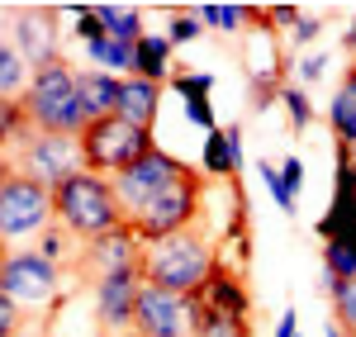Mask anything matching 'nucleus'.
<instances>
[{
	"mask_svg": "<svg viewBox=\"0 0 356 337\" xmlns=\"http://www.w3.org/2000/svg\"><path fill=\"white\" fill-rule=\"evenodd\" d=\"M214 271H219V252L209 247V238L200 228L171 233L162 243L143 247V281L171 290V295H200Z\"/></svg>",
	"mask_w": 356,
	"mask_h": 337,
	"instance_id": "obj_1",
	"label": "nucleus"
},
{
	"mask_svg": "<svg viewBox=\"0 0 356 337\" xmlns=\"http://www.w3.org/2000/svg\"><path fill=\"white\" fill-rule=\"evenodd\" d=\"M53 199H57V224L67 228L76 243H95V238H105V233L129 224L124 204L114 195V181L95 176V171L72 176L62 190H53Z\"/></svg>",
	"mask_w": 356,
	"mask_h": 337,
	"instance_id": "obj_2",
	"label": "nucleus"
},
{
	"mask_svg": "<svg viewBox=\"0 0 356 337\" xmlns=\"http://www.w3.org/2000/svg\"><path fill=\"white\" fill-rule=\"evenodd\" d=\"M29 114V124L38 133H67V138H81L86 133V114H81V90H76V67L67 57H57L48 67L33 72L29 95L19 100Z\"/></svg>",
	"mask_w": 356,
	"mask_h": 337,
	"instance_id": "obj_3",
	"label": "nucleus"
},
{
	"mask_svg": "<svg viewBox=\"0 0 356 337\" xmlns=\"http://www.w3.org/2000/svg\"><path fill=\"white\" fill-rule=\"evenodd\" d=\"M0 295L10 304H19L24 318L48 323L62 309V299H67L62 295V266L48 261L43 252H33V247H15L0 261Z\"/></svg>",
	"mask_w": 356,
	"mask_h": 337,
	"instance_id": "obj_4",
	"label": "nucleus"
},
{
	"mask_svg": "<svg viewBox=\"0 0 356 337\" xmlns=\"http://www.w3.org/2000/svg\"><path fill=\"white\" fill-rule=\"evenodd\" d=\"M5 171H19L29 181H38L43 190H62L72 176L86 171V152L81 138H67V133H29L19 147L5 152Z\"/></svg>",
	"mask_w": 356,
	"mask_h": 337,
	"instance_id": "obj_5",
	"label": "nucleus"
},
{
	"mask_svg": "<svg viewBox=\"0 0 356 337\" xmlns=\"http://www.w3.org/2000/svg\"><path fill=\"white\" fill-rule=\"evenodd\" d=\"M57 224V199L38 181H29L19 171H5L0 181V233H5V252H15L29 238H43Z\"/></svg>",
	"mask_w": 356,
	"mask_h": 337,
	"instance_id": "obj_6",
	"label": "nucleus"
},
{
	"mask_svg": "<svg viewBox=\"0 0 356 337\" xmlns=\"http://www.w3.org/2000/svg\"><path fill=\"white\" fill-rule=\"evenodd\" d=\"M157 142L147 129H134V124H124L119 114L114 119H100V124H86L81 133V152H86V171H95V176H124V171H134L147 152H152Z\"/></svg>",
	"mask_w": 356,
	"mask_h": 337,
	"instance_id": "obj_7",
	"label": "nucleus"
},
{
	"mask_svg": "<svg viewBox=\"0 0 356 337\" xmlns=\"http://www.w3.org/2000/svg\"><path fill=\"white\" fill-rule=\"evenodd\" d=\"M143 238L134 233V224L114 228L105 238H95V243H81L76 247V261H72V276L86 285V290H95L100 281H110V276H124V271H143Z\"/></svg>",
	"mask_w": 356,
	"mask_h": 337,
	"instance_id": "obj_8",
	"label": "nucleus"
},
{
	"mask_svg": "<svg viewBox=\"0 0 356 337\" xmlns=\"http://www.w3.org/2000/svg\"><path fill=\"white\" fill-rule=\"evenodd\" d=\"M200 190H204L200 171L181 176V181H176V186H166V190L152 199L138 219H129V224H134V233L143 238V243H162V238H171V233L195 228V214H200Z\"/></svg>",
	"mask_w": 356,
	"mask_h": 337,
	"instance_id": "obj_9",
	"label": "nucleus"
},
{
	"mask_svg": "<svg viewBox=\"0 0 356 337\" xmlns=\"http://www.w3.org/2000/svg\"><path fill=\"white\" fill-rule=\"evenodd\" d=\"M191 171L195 167H186L181 157H171V152H162V147H152L134 171L114 176V195H119V204H124V214L138 219V214L162 195L166 186H176V181H181V176H191Z\"/></svg>",
	"mask_w": 356,
	"mask_h": 337,
	"instance_id": "obj_10",
	"label": "nucleus"
},
{
	"mask_svg": "<svg viewBox=\"0 0 356 337\" xmlns=\"http://www.w3.org/2000/svg\"><path fill=\"white\" fill-rule=\"evenodd\" d=\"M134 328L143 337H195L191 295H171V290H157V285H143Z\"/></svg>",
	"mask_w": 356,
	"mask_h": 337,
	"instance_id": "obj_11",
	"label": "nucleus"
},
{
	"mask_svg": "<svg viewBox=\"0 0 356 337\" xmlns=\"http://www.w3.org/2000/svg\"><path fill=\"white\" fill-rule=\"evenodd\" d=\"M10 24H15V28H5V38L19 48V57H24L33 72L62 57V48H57V28H53L57 24V10H53V5H29L24 15H19V10H10Z\"/></svg>",
	"mask_w": 356,
	"mask_h": 337,
	"instance_id": "obj_12",
	"label": "nucleus"
},
{
	"mask_svg": "<svg viewBox=\"0 0 356 337\" xmlns=\"http://www.w3.org/2000/svg\"><path fill=\"white\" fill-rule=\"evenodd\" d=\"M143 271H124V276H110L90 290V304H95V318L110 337L119 333H134V318H138V295H143Z\"/></svg>",
	"mask_w": 356,
	"mask_h": 337,
	"instance_id": "obj_13",
	"label": "nucleus"
},
{
	"mask_svg": "<svg viewBox=\"0 0 356 337\" xmlns=\"http://www.w3.org/2000/svg\"><path fill=\"white\" fill-rule=\"evenodd\" d=\"M318 238H356V162L352 167H337V186H332V204L318 219Z\"/></svg>",
	"mask_w": 356,
	"mask_h": 337,
	"instance_id": "obj_14",
	"label": "nucleus"
},
{
	"mask_svg": "<svg viewBox=\"0 0 356 337\" xmlns=\"http://www.w3.org/2000/svg\"><path fill=\"white\" fill-rule=\"evenodd\" d=\"M76 90H81V114L86 124H100L119 114V76L100 72V67H81L76 72Z\"/></svg>",
	"mask_w": 356,
	"mask_h": 337,
	"instance_id": "obj_15",
	"label": "nucleus"
},
{
	"mask_svg": "<svg viewBox=\"0 0 356 337\" xmlns=\"http://www.w3.org/2000/svg\"><path fill=\"white\" fill-rule=\"evenodd\" d=\"M157 110H162V85L157 81H143V76H124V81H119V119H124V124L152 133Z\"/></svg>",
	"mask_w": 356,
	"mask_h": 337,
	"instance_id": "obj_16",
	"label": "nucleus"
},
{
	"mask_svg": "<svg viewBox=\"0 0 356 337\" xmlns=\"http://www.w3.org/2000/svg\"><path fill=\"white\" fill-rule=\"evenodd\" d=\"M204 171L209 176H238L243 171V133L233 124H219L204 133Z\"/></svg>",
	"mask_w": 356,
	"mask_h": 337,
	"instance_id": "obj_17",
	"label": "nucleus"
},
{
	"mask_svg": "<svg viewBox=\"0 0 356 337\" xmlns=\"http://www.w3.org/2000/svg\"><path fill=\"white\" fill-rule=\"evenodd\" d=\"M200 304H209V309H219V313H238L243 318L247 309H252V299H247V290H243V281L228 271V266H219L214 276H209V285L195 295Z\"/></svg>",
	"mask_w": 356,
	"mask_h": 337,
	"instance_id": "obj_18",
	"label": "nucleus"
},
{
	"mask_svg": "<svg viewBox=\"0 0 356 337\" xmlns=\"http://www.w3.org/2000/svg\"><path fill=\"white\" fill-rule=\"evenodd\" d=\"M328 129L337 147H352L356 152V76H342L337 95L328 100Z\"/></svg>",
	"mask_w": 356,
	"mask_h": 337,
	"instance_id": "obj_19",
	"label": "nucleus"
},
{
	"mask_svg": "<svg viewBox=\"0 0 356 337\" xmlns=\"http://www.w3.org/2000/svg\"><path fill=\"white\" fill-rule=\"evenodd\" d=\"M134 76H143V81H157V85L176 76V72H171V38H166V33H147V38L138 43Z\"/></svg>",
	"mask_w": 356,
	"mask_h": 337,
	"instance_id": "obj_20",
	"label": "nucleus"
},
{
	"mask_svg": "<svg viewBox=\"0 0 356 337\" xmlns=\"http://www.w3.org/2000/svg\"><path fill=\"white\" fill-rule=\"evenodd\" d=\"M29 81H33V67H29L24 57H19V48L5 38V43H0V100H5V105H19L29 95Z\"/></svg>",
	"mask_w": 356,
	"mask_h": 337,
	"instance_id": "obj_21",
	"label": "nucleus"
},
{
	"mask_svg": "<svg viewBox=\"0 0 356 337\" xmlns=\"http://www.w3.org/2000/svg\"><path fill=\"white\" fill-rule=\"evenodd\" d=\"M95 19L105 24V33H110L114 43L138 48V43L147 38V28H143V15H138V10H124V5H95Z\"/></svg>",
	"mask_w": 356,
	"mask_h": 337,
	"instance_id": "obj_22",
	"label": "nucleus"
},
{
	"mask_svg": "<svg viewBox=\"0 0 356 337\" xmlns=\"http://www.w3.org/2000/svg\"><path fill=\"white\" fill-rule=\"evenodd\" d=\"M200 10V19L204 28H214L223 38H238V33H252V19H257V10H247V5H195Z\"/></svg>",
	"mask_w": 356,
	"mask_h": 337,
	"instance_id": "obj_23",
	"label": "nucleus"
},
{
	"mask_svg": "<svg viewBox=\"0 0 356 337\" xmlns=\"http://www.w3.org/2000/svg\"><path fill=\"white\" fill-rule=\"evenodd\" d=\"M191 304H195V337H247V323L238 313L209 309V304H200L195 295H191Z\"/></svg>",
	"mask_w": 356,
	"mask_h": 337,
	"instance_id": "obj_24",
	"label": "nucleus"
},
{
	"mask_svg": "<svg viewBox=\"0 0 356 337\" xmlns=\"http://www.w3.org/2000/svg\"><path fill=\"white\" fill-rule=\"evenodd\" d=\"M323 276L356 285V238H332V243H323Z\"/></svg>",
	"mask_w": 356,
	"mask_h": 337,
	"instance_id": "obj_25",
	"label": "nucleus"
},
{
	"mask_svg": "<svg viewBox=\"0 0 356 337\" xmlns=\"http://www.w3.org/2000/svg\"><path fill=\"white\" fill-rule=\"evenodd\" d=\"M323 290H328V299H332V323L337 328H347V333H356V285L347 281H332V276H323Z\"/></svg>",
	"mask_w": 356,
	"mask_h": 337,
	"instance_id": "obj_26",
	"label": "nucleus"
},
{
	"mask_svg": "<svg viewBox=\"0 0 356 337\" xmlns=\"http://www.w3.org/2000/svg\"><path fill=\"white\" fill-rule=\"evenodd\" d=\"M280 105H285V119H290V129H295V133H304V129L314 124V105H309L304 85L285 81V85H280Z\"/></svg>",
	"mask_w": 356,
	"mask_h": 337,
	"instance_id": "obj_27",
	"label": "nucleus"
},
{
	"mask_svg": "<svg viewBox=\"0 0 356 337\" xmlns=\"http://www.w3.org/2000/svg\"><path fill=\"white\" fill-rule=\"evenodd\" d=\"M257 171H261V181H266V190H271V199L280 204V209H285V214H290V219H295V209H300V195H295V190L285 186V176H280V167H275V162H257Z\"/></svg>",
	"mask_w": 356,
	"mask_h": 337,
	"instance_id": "obj_28",
	"label": "nucleus"
},
{
	"mask_svg": "<svg viewBox=\"0 0 356 337\" xmlns=\"http://www.w3.org/2000/svg\"><path fill=\"white\" fill-rule=\"evenodd\" d=\"M171 85L186 95V105H200V100H209V90H214V72H181V67H176Z\"/></svg>",
	"mask_w": 356,
	"mask_h": 337,
	"instance_id": "obj_29",
	"label": "nucleus"
},
{
	"mask_svg": "<svg viewBox=\"0 0 356 337\" xmlns=\"http://www.w3.org/2000/svg\"><path fill=\"white\" fill-rule=\"evenodd\" d=\"M200 33H204V19H200V10H176V15H171V28H166L171 48H181V43H195Z\"/></svg>",
	"mask_w": 356,
	"mask_h": 337,
	"instance_id": "obj_30",
	"label": "nucleus"
},
{
	"mask_svg": "<svg viewBox=\"0 0 356 337\" xmlns=\"http://www.w3.org/2000/svg\"><path fill=\"white\" fill-rule=\"evenodd\" d=\"M318 33H323V19H318V15H300V24L290 28V33H285V38H280V43H285V48H290V53H300L304 43H314V38H318Z\"/></svg>",
	"mask_w": 356,
	"mask_h": 337,
	"instance_id": "obj_31",
	"label": "nucleus"
},
{
	"mask_svg": "<svg viewBox=\"0 0 356 337\" xmlns=\"http://www.w3.org/2000/svg\"><path fill=\"white\" fill-rule=\"evenodd\" d=\"M328 53H309V57H300V67H295V72H300V81L304 85H314V81H323V76H328Z\"/></svg>",
	"mask_w": 356,
	"mask_h": 337,
	"instance_id": "obj_32",
	"label": "nucleus"
},
{
	"mask_svg": "<svg viewBox=\"0 0 356 337\" xmlns=\"http://www.w3.org/2000/svg\"><path fill=\"white\" fill-rule=\"evenodd\" d=\"M0 333H5V337L19 333V304H10L5 295H0Z\"/></svg>",
	"mask_w": 356,
	"mask_h": 337,
	"instance_id": "obj_33",
	"label": "nucleus"
},
{
	"mask_svg": "<svg viewBox=\"0 0 356 337\" xmlns=\"http://www.w3.org/2000/svg\"><path fill=\"white\" fill-rule=\"evenodd\" d=\"M280 176H285V186L300 195V181H304V162L300 157H285V162H280Z\"/></svg>",
	"mask_w": 356,
	"mask_h": 337,
	"instance_id": "obj_34",
	"label": "nucleus"
},
{
	"mask_svg": "<svg viewBox=\"0 0 356 337\" xmlns=\"http://www.w3.org/2000/svg\"><path fill=\"white\" fill-rule=\"evenodd\" d=\"M275 337H300V313H295V309L280 313V323H275Z\"/></svg>",
	"mask_w": 356,
	"mask_h": 337,
	"instance_id": "obj_35",
	"label": "nucleus"
},
{
	"mask_svg": "<svg viewBox=\"0 0 356 337\" xmlns=\"http://www.w3.org/2000/svg\"><path fill=\"white\" fill-rule=\"evenodd\" d=\"M48 337H110L100 323H90V328H81V333H62V328H48Z\"/></svg>",
	"mask_w": 356,
	"mask_h": 337,
	"instance_id": "obj_36",
	"label": "nucleus"
},
{
	"mask_svg": "<svg viewBox=\"0 0 356 337\" xmlns=\"http://www.w3.org/2000/svg\"><path fill=\"white\" fill-rule=\"evenodd\" d=\"M347 48H352V57H356V19H352V28H347V38H342Z\"/></svg>",
	"mask_w": 356,
	"mask_h": 337,
	"instance_id": "obj_37",
	"label": "nucleus"
},
{
	"mask_svg": "<svg viewBox=\"0 0 356 337\" xmlns=\"http://www.w3.org/2000/svg\"><path fill=\"white\" fill-rule=\"evenodd\" d=\"M328 337H347V328H337V323H328Z\"/></svg>",
	"mask_w": 356,
	"mask_h": 337,
	"instance_id": "obj_38",
	"label": "nucleus"
},
{
	"mask_svg": "<svg viewBox=\"0 0 356 337\" xmlns=\"http://www.w3.org/2000/svg\"><path fill=\"white\" fill-rule=\"evenodd\" d=\"M347 76H356V57H352V67H347Z\"/></svg>",
	"mask_w": 356,
	"mask_h": 337,
	"instance_id": "obj_39",
	"label": "nucleus"
},
{
	"mask_svg": "<svg viewBox=\"0 0 356 337\" xmlns=\"http://www.w3.org/2000/svg\"><path fill=\"white\" fill-rule=\"evenodd\" d=\"M119 337H143V333H138V328H134V333H119Z\"/></svg>",
	"mask_w": 356,
	"mask_h": 337,
	"instance_id": "obj_40",
	"label": "nucleus"
}]
</instances>
